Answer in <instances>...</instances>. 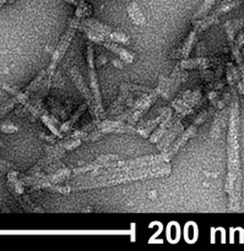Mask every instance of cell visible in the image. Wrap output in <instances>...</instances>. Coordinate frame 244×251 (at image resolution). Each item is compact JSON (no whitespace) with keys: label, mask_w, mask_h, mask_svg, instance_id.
Listing matches in <instances>:
<instances>
[{"label":"cell","mask_w":244,"mask_h":251,"mask_svg":"<svg viewBox=\"0 0 244 251\" xmlns=\"http://www.w3.org/2000/svg\"><path fill=\"white\" fill-rule=\"evenodd\" d=\"M172 118H173V115H172V110H171V112L168 113V115H167V117L161 122L162 125L160 126V129L157 130V131H155V134H152V136L150 137V141L155 144V142H157L159 140L162 139V136L166 134L167 129H168L169 126H172Z\"/></svg>","instance_id":"obj_13"},{"label":"cell","mask_w":244,"mask_h":251,"mask_svg":"<svg viewBox=\"0 0 244 251\" xmlns=\"http://www.w3.org/2000/svg\"><path fill=\"white\" fill-rule=\"evenodd\" d=\"M119 158L118 156H113V154H109V156H102V157H98L95 162L92 163H88L86 166L82 167H79V168H74L71 169V173L74 174H79V173H86V172H97L98 169L101 168H105V167H112L113 166V162L117 161Z\"/></svg>","instance_id":"obj_9"},{"label":"cell","mask_w":244,"mask_h":251,"mask_svg":"<svg viewBox=\"0 0 244 251\" xmlns=\"http://www.w3.org/2000/svg\"><path fill=\"white\" fill-rule=\"evenodd\" d=\"M7 186H9L12 195L19 200V202L21 203L25 208L31 211H37V212H42V208L37 207V206L34 205V203H32V201L25 195L24 185H22V183L20 181V179H17L16 172H10L9 173V176H7Z\"/></svg>","instance_id":"obj_6"},{"label":"cell","mask_w":244,"mask_h":251,"mask_svg":"<svg viewBox=\"0 0 244 251\" xmlns=\"http://www.w3.org/2000/svg\"><path fill=\"white\" fill-rule=\"evenodd\" d=\"M128 14H129L130 19L133 20V22H134L135 25H137V26H142V25H145V22H146V20H145V16L144 14H142V11L140 10L139 5L136 4L135 1H132L129 5H128Z\"/></svg>","instance_id":"obj_12"},{"label":"cell","mask_w":244,"mask_h":251,"mask_svg":"<svg viewBox=\"0 0 244 251\" xmlns=\"http://www.w3.org/2000/svg\"><path fill=\"white\" fill-rule=\"evenodd\" d=\"M65 1L70 2V4H74V5H79V2L76 1V0H65Z\"/></svg>","instance_id":"obj_22"},{"label":"cell","mask_w":244,"mask_h":251,"mask_svg":"<svg viewBox=\"0 0 244 251\" xmlns=\"http://www.w3.org/2000/svg\"><path fill=\"white\" fill-rule=\"evenodd\" d=\"M230 127L227 136L228 174L226 180V193L228 194V210L230 212H238L241 210L242 196V172L240 158V103L235 98L230 108Z\"/></svg>","instance_id":"obj_1"},{"label":"cell","mask_w":244,"mask_h":251,"mask_svg":"<svg viewBox=\"0 0 244 251\" xmlns=\"http://www.w3.org/2000/svg\"><path fill=\"white\" fill-rule=\"evenodd\" d=\"M83 25L87 27H90V28H92L93 31L98 32V33L103 34L106 38L110 39V41L115 42V43H122L123 46H128V44L130 43V39L127 34L122 33V32L113 31L110 27L101 24V22L97 21V20L86 19V20H83Z\"/></svg>","instance_id":"obj_7"},{"label":"cell","mask_w":244,"mask_h":251,"mask_svg":"<svg viewBox=\"0 0 244 251\" xmlns=\"http://www.w3.org/2000/svg\"><path fill=\"white\" fill-rule=\"evenodd\" d=\"M46 74H47V71H46V70H42L41 73L38 74V76H37V77L34 78L33 81H32L31 85H29L28 87H27V90H26V93H27V95H28L29 92H32V91L36 90V87H37V86H38V83L41 82L42 78L44 77V75H46Z\"/></svg>","instance_id":"obj_19"},{"label":"cell","mask_w":244,"mask_h":251,"mask_svg":"<svg viewBox=\"0 0 244 251\" xmlns=\"http://www.w3.org/2000/svg\"><path fill=\"white\" fill-rule=\"evenodd\" d=\"M86 107H87V103H86V104H82V105H81V107L79 108L78 110H76V113H75V114H74L73 117H71L70 119H69L68 122L65 123V124H63V125H61V127H60V131H63V132H66V131H69V130H70L71 127L74 126V124H75V123H76V120H78L79 118L81 117V114H82V113H83V110L86 109Z\"/></svg>","instance_id":"obj_16"},{"label":"cell","mask_w":244,"mask_h":251,"mask_svg":"<svg viewBox=\"0 0 244 251\" xmlns=\"http://www.w3.org/2000/svg\"><path fill=\"white\" fill-rule=\"evenodd\" d=\"M5 1H6V0H0V7L5 4Z\"/></svg>","instance_id":"obj_23"},{"label":"cell","mask_w":244,"mask_h":251,"mask_svg":"<svg viewBox=\"0 0 244 251\" xmlns=\"http://www.w3.org/2000/svg\"><path fill=\"white\" fill-rule=\"evenodd\" d=\"M80 20H81L80 17L76 16L75 15V17H73V19L69 21L68 27H66L65 32H64V34L61 36L60 41H59L58 46H56L55 50H54L53 56H52V60H51V64H49L48 71H53L54 69L56 68V65L60 63V60L63 59V56L65 55L66 50H68L69 46H70L71 41H73L74 36H75L76 29H78L79 25H80Z\"/></svg>","instance_id":"obj_3"},{"label":"cell","mask_w":244,"mask_h":251,"mask_svg":"<svg viewBox=\"0 0 244 251\" xmlns=\"http://www.w3.org/2000/svg\"><path fill=\"white\" fill-rule=\"evenodd\" d=\"M211 61L206 58H196L191 60H182L179 66L182 69H201L210 66Z\"/></svg>","instance_id":"obj_14"},{"label":"cell","mask_w":244,"mask_h":251,"mask_svg":"<svg viewBox=\"0 0 244 251\" xmlns=\"http://www.w3.org/2000/svg\"><path fill=\"white\" fill-rule=\"evenodd\" d=\"M196 33H198V29H196V28H194L193 31L189 33L188 38L186 39V42H184L183 47H182V49H181V56H182V58L187 59L189 56V54H190V51H191V48H193L194 42H195Z\"/></svg>","instance_id":"obj_15"},{"label":"cell","mask_w":244,"mask_h":251,"mask_svg":"<svg viewBox=\"0 0 244 251\" xmlns=\"http://www.w3.org/2000/svg\"><path fill=\"white\" fill-rule=\"evenodd\" d=\"M16 98H15V100H9V102L6 103V104H4V105H1V107H0V117H1L2 114H5V113H7L9 112L10 109H11L12 107H14V103H16Z\"/></svg>","instance_id":"obj_21"},{"label":"cell","mask_w":244,"mask_h":251,"mask_svg":"<svg viewBox=\"0 0 244 251\" xmlns=\"http://www.w3.org/2000/svg\"><path fill=\"white\" fill-rule=\"evenodd\" d=\"M93 46L88 44L87 46V64H88V76H90V85L91 90H92L93 100H95L96 105V117L100 119L103 117V107H102V100H101V93L100 87H98V81L97 75H96V69H95V61H93Z\"/></svg>","instance_id":"obj_4"},{"label":"cell","mask_w":244,"mask_h":251,"mask_svg":"<svg viewBox=\"0 0 244 251\" xmlns=\"http://www.w3.org/2000/svg\"><path fill=\"white\" fill-rule=\"evenodd\" d=\"M242 25H244V19L243 20H233V21H230L226 24V31H227L228 37H230V43L231 46L233 44V41H235V32L237 28H241Z\"/></svg>","instance_id":"obj_17"},{"label":"cell","mask_w":244,"mask_h":251,"mask_svg":"<svg viewBox=\"0 0 244 251\" xmlns=\"http://www.w3.org/2000/svg\"><path fill=\"white\" fill-rule=\"evenodd\" d=\"M172 168L169 164L159 167H149V168H134L127 172H119L114 174H107L105 178L100 179L98 181H92V183H83L79 186H70L71 191L79 190H87V189L93 188H107V186L118 185V184L127 183V181L140 180V179L147 178H160V176H166L171 173Z\"/></svg>","instance_id":"obj_2"},{"label":"cell","mask_w":244,"mask_h":251,"mask_svg":"<svg viewBox=\"0 0 244 251\" xmlns=\"http://www.w3.org/2000/svg\"><path fill=\"white\" fill-rule=\"evenodd\" d=\"M215 1L216 0H204V2L201 4V6L199 7V10L195 12V15H194L193 21H196V20H200V19H203V17H205L206 14L209 12V10L211 9V6L215 4Z\"/></svg>","instance_id":"obj_18"},{"label":"cell","mask_w":244,"mask_h":251,"mask_svg":"<svg viewBox=\"0 0 244 251\" xmlns=\"http://www.w3.org/2000/svg\"><path fill=\"white\" fill-rule=\"evenodd\" d=\"M169 112H171V108H163V109H162V113L156 118V119L151 120V122L146 123V124L142 125L141 127H139V129H137V134L141 135L142 137L149 136L150 132L152 131V129H155V127H156V125L160 124V123H161L162 120H163L164 118L168 115Z\"/></svg>","instance_id":"obj_11"},{"label":"cell","mask_w":244,"mask_h":251,"mask_svg":"<svg viewBox=\"0 0 244 251\" xmlns=\"http://www.w3.org/2000/svg\"><path fill=\"white\" fill-rule=\"evenodd\" d=\"M102 44L107 49L112 50L113 53H115L117 55H119L120 59H123V60H124L127 64L133 63V60H134V54L130 53V51H128L127 49L123 48L122 46H118V43H115V42L110 41V39H106V41L102 42Z\"/></svg>","instance_id":"obj_10"},{"label":"cell","mask_w":244,"mask_h":251,"mask_svg":"<svg viewBox=\"0 0 244 251\" xmlns=\"http://www.w3.org/2000/svg\"><path fill=\"white\" fill-rule=\"evenodd\" d=\"M0 131L6 132V134H12V132L17 131V127L10 124V123H6V124H0Z\"/></svg>","instance_id":"obj_20"},{"label":"cell","mask_w":244,"mask_h":251,"mask_svg":"<svg viewBox=\"0 0 244 251\" xmlns=\"http://www.w3.org/2000/svg\"><path fill=\"white\" fill-rule=\"evenodd\" d=\"M69 74H70V76H71V78H73L74 83H75L76 88H78V90L82 93L83 97H85L86 103H87V105L90 107L91 112L96 115V105H95V100H93V95H92V92L88 90L87 86L85 85V82H83V78H82V76H81V74L79 73L78 68H76V66L71 68L70 70H69Z\"/></svg>","instance_id":"obj_8"},{"label":"cell","mask_w":244,"mask_h":251,"mask_svg":"<svg viewBox=\"0 0 244 251\" xmlns=\"http://www.w3.org/2000/svg\"><path fill=\"white\" fill-rule=\"evenodd\" d=\"M210 112H211V109H208V110H204L203 113H200V115H199V117L196 118L195 122H194L193 124H191L190 126H189L188 129H187L186 131H184L183 134H182L181 136H179V139L177 140V141L174 142L173 145H172L171 149H169L168 151L166 152L167 158H168V161H171V159L174 157V154H176L177 152H178L179 150H181L182 147H183L184 145L187 144V141H188V140L190 139V137H193L194 135L196 134V131H198V127L200 126V125L203 124L204 122H205V119H206V118H208L209 113H210Z\"/></svg>","instance_id":"obj_5"}]
</instances>
